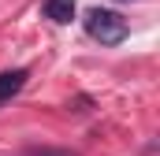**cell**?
<instances>
[{
	"label": "cell",
	"instance_id": "277c9868",
	"mask_svg": "<svg viewBox=\"0 0 160 156\" xmlns=\"http://www.w3.org/2000/svg\"><path fill=\"white\" fill-rule=\"evenodd\" d=\"M22 156H78V153H71V149H52V145H30Z\"/></svg>",
	"mask_w": 160,
	"mask_h": 156
},
{
	"label": "cell",
	"instance_id": "6da1fadb",
	"mask_svg": "<svg viewBox=\"0 0 160 156\" xmlns=\"http://www.w3.org/2000/svg\"><path fill=\"white\" fill-rule=\"evenodd\" d=\"M82 22H86V34L93 41H101V45H123L127 34H130L127 19L119 11H108V7H89Z\"/></svg>",
	"mask_w": 160,
	"mask_h": 156
},
{
	"label": "cell",
	"instance_id": "3957f363",
	"mask_svg": "<svg viewBox=\"0 0 160 156\" xmlns=\"http://www.w3.org/2000/svg\"><path fill=\"white\" fill-rule=\"evenodd\" d=\"M45 19H52V22H71L75 19V0H45Z\"/></svg>",
	"mask_w": 160,
	"mask_h": 156
},
{
	"label": "cell",
	"instance_id": "7a4b0ae2",
	"mask_svg": "<svg viewBox=\"0 0 160 156\" xmlns=\"http://www.w3.org/2000/svg\"><path fill=\"white\" fill-rule=\"evenodd\" d=\"M22 85H26V71H22V67H15V71H0V100H11Z\"/></svg>",
	"mask_w": 160,
	"mask_h": 156
}]
</instances>
